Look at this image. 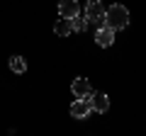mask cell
<instances>
[{
  "instance_id": "cell-1",
  "label": "cell",
  "mask_w": 146,
  "mask_h": 136,
  "mask_svg": "<svg viewBox=\"0 0 146 136\" xmlns=\"http://www.w3.org/2000/svg\"><path fill=\"white\" fill-rule=\"evenodd\" d=\"M105 24L110 27V29H124L127 24H129V10H127L124 5H110L105 7Z\"/></svg>"
},
{
  "instance_id": "cell-3",
  "label": "cell",
  "mask_w": 146,
  "mask_h": 136,
  "mask_svg": "<svg viewBox=\"0 0 146 136\" xmlns=\"http://www.w3.org/2000/svg\"><path fill=\"white\" fill-rule=\"evenodd\" d=\"M93 112L88 97H76V102L71 105V117L73 119H88V114Z\"/></svg>"
},
{
  "instance_id": "cell-6",
  "label": "cell",
  "mask_w": 146,
  "mask_h": 136,
  "mask_svg": "<svg viewBox=\"0 0 146 136\" xmlns=\"http://www.w3.org/2000/svg\"><path fill=\"white\" fill-rule=\"evenodd\" d=\"M71 92L76 95V97H90V95H93L90 80H85V78H76V80L71 83Z\"/></svg>"
},
{
  "instance_id": "cell-4",
  "label": "cell",
  "mask_w": 146,
  "mask_h": 136,
  "mask_svg": "<svg viewBox=\"0 0 146 136\" xmlns=\"http://www.w3.org/2000/svg\"><path fill=\"white\" fill-rule=\"evenodd\" d=\"M95 44H98V46H102V49L112 46V44H115V29H110L107 24H100L98 34H95Z\"/></svg>"
},
{
  "instance_id": "cell-9",
  "label": "cell",
  "mask_w": 146,
  "mask_h": 136,
  "mask_svg": "<svg viewBox=\"0 0 146 136\" xmlns=\"http://www.w3.org/2000/svg\"><path fill=\"white\" fill-rule=\"evenodd\" d=\"M7 63H10V71H12V73H25V71H27V61L22 56H12Z\"/></svg>"
},
{
  "instance_id": "cell-5",
  "label": "cell",
  "mask_w": 146,
  "mask_h": 136,
  "mask_svg": "<svg viewBox=\"0 0 146 136\" xmlns=\"http://www.w3.org/2000/svg\"><path fill=\"white\" fill-rule=\"evenodd\" d=\"M58 15L66 17V20H71V17L80 15V5H78V0H61V3H58Z\"/></svg>"
},
{
  "instance_id": "cell-8",
  "label": "cell",
  "mask_w": 146,
  "mask_h": 136,
  "mask_svg": "<svg viewBox=\"0 0 146 136\" xmlns=\"http://www.w3.org/2000/svg\"><path fill=\"white\" fill-rule=\"evenodd\" d=\"M71 32H73V29H71V20L58 17V22L54 24V34H56V37H68Z\"/></svg>"
},
{
  "instance_id": "cell-2",
  "label": "cell",
  "mask_w": 146,
  "mask_h": 136,
  "mask_svg": "<svg viewBox=\"0 0 146 136\" xmlns=\"http://www.w3.org/2000/svg\"><path fill=\"white\" fill-rule=\"evenodd\" d=\"M85 17H88V22L105 24V5L100 0H90L88 5H85Z\"/></svg>"
},
{
  "instance_id": "cell-7",
  "label": "cell",
  "mask_w": 146,
  "mask_h": 136,
  "mask_svg": "<svg viewBox=\"0 0 146 136\" xmlns=\"http://www.w3.org/2000/svg\"><path fill=\"white\" fill-rule=\"evenodd\" d=\"M88 100H90V107H93L95 112H100V114L110 110V97H107L105 92H93Z\"/></svg>"
},
{
  "instance_id": "cell-10",
  "label": "cell",
  "mask_w": 146,
  "mask_h": 136,
  "mask_svg": "<svg viewBox=\"0 0 146 136\" xmlns=\"http://www.w3.org/2000/svg\"><path fill=\"white\" fill-rule=\"evenodd\" d=\"M71 29L73 32H85L88 29V17H80V15H76V17H71Z\"/></svg>"
}]
</instances>
